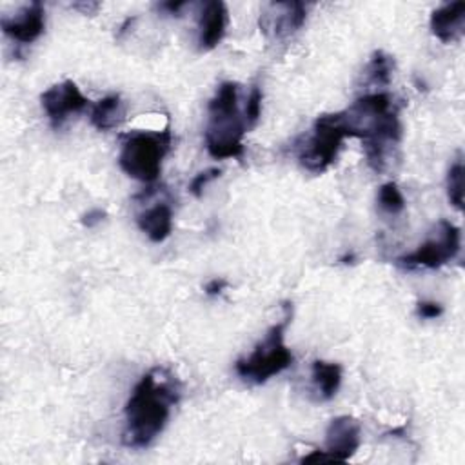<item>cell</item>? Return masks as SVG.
I'll list each match as a JSON object with an SVG mask.
<instances>
[{"label": "cell", "mask_w": 465, "mask_h": 465, "mask_svg": "<svg viewBox=\"0 0 465 465\" xmlns=\"http://www.w3.org/2000/svg\"><path fill=\"white\" fill-rule=\"evenodd\" d=\"M312 383L322 400H332L341 385V365L334 361H312Z\"/></svg>", "instance_id": "2e32d148"}, {"label": "cell", "mask_w": 465, "mask_h": 465, "mask_svg": "<svg viewBox=\"0 0 465 465\" xmlns=\"http://www.w3.org/2000/svg\"><path fill=\"white\" fill-rule=\"evenodd\" d=\"M351 138H360L367 163L372 171L383 173L389 156L401 140L398 105L389 93L376 91L361 94L343 111Z\"/></svg>", "instance_id": "7a4b0ae2"}, {"label": "cell", "mask_w": 465, "mask_h": 465, "mask_svg": "<svg viewBox=\"0 0 465 465\" xmlns=\"http://www.w3.org/2000/svg\"><path fill=\"white\" fill-rule=\"evenodd\" d=\"M307 18V7L302 2H271L260 13V29L271 38L294 35Z\"/></svg>", "instance_id": "9c48e42d"}, {"label": "cell", "mask_w": 465, "mask_h": 465, "mask_svg": "<svg viewBox=\"0 0 465 465\" xmlns=\"http://www.w3.org/2000/svg\"><path fill=\"white\" fill-rule=\"evenodd\" d=\"M378 205L387 214H400L405 209V198L396 182H387L380 185Z\"/></svg>", "instance_id": "d6986e66"}, {"label": "cell", "mask_w": 465, "mask_h": 465, "mask_svg": "<svg viewBox=\"0 0 465 465\" xmlns=\"http://www.w3.org/2000/svg\"><path fill=\"white\" fill-rule=\"evenodd\" d=\"M227 287V282L225 280H222V278H213L211 282H207L205 283V294L207 296H218V294H222V291Z\"/></svg>", "instance_id": "cb8c5ba5"}, {"label": "cell", "mask_w": 465, "mask_h": 465, "mask_svg": "<svg viewBox=\"0 0 465 465\" xmlns=\"http://www.w3.org/2000/svg\"><path fill=\"white\" fill-rule=\"evenodd\" d=\"M220 174H222V169H218V167H209V169L198 173V174L191 180V183H189V193H191L193 196L200 198V196L203 194V189H205L213 180H216Z\"/></svg>", "instance_id": "44dd1931"}, {"label": "cell", "mask_w": 465, "mask_h": 465, "mask_svg": "<svg viewBox=\"0 0 465 465\" xmlns=\"http://www.w3.org/2000/svg\"><path fill=\"white\" fill-rule=\"evenodd\" d=\"M430 33L443 44L456 42L465 31V2H447L436 7L429 18Z\"/></svg>", "instance_id": "7c38bea8"}, {"label": "cell", "mask_w": 465, "mask_h": 465, "mask_svg": "<svg viewBox=\"0 0 465 465\" xmlns=\"http://www.w3.org/2000/svg\"><path fill=\"white\" fill-rule=\"evenodd\" d=\"M73 7L84 9V13H91V11H96V9L100 7V4H96V2H91V4H74Z\"/></svg>", "instance_id": "484cf974"}, {"label": "cell", "mask_w": 465, "mask_h": 465, "mask_svg": "<svg viewBox=\"0 0 465 465\" xmlns=\"http://www.w3.org/2000/svg\"><path fill=\"white\" fill-rule=\"evenodd\" d=\"M124 116H125V109L120 94H107L91 107L89 120L94 129L109 131L120 125Z\"/></svg>", "instance_id": "9a60e30c"}, {"label": "cell", "mask_w": 465, "mask_h": 465, "mask_svg": "<svg viewBox=\"0 0 465 465\" xmlns=\"http://www.w3.org/2000/svg\"><path fill=\"white\" fill-rule=\"evenodd\" d=\"M4 35L18 44H33L45 29V9L42 2L24 5L16 15L0 20Z\"/></svg>", "instance_id": "8fae6325"}, {"label": "cell", "mask_w": 465, "mask_h": 465, "mask_svg": "<svg viewBox=\"0 0 465 465\" xmlns=\"http://www.w3.org/2000/svg\"><path fill=\"white\" fill-rule=\"evenodd\" d=\"M262 100H263V93L258 85H252L247 102H245V111H243V120H245V127L252 129L260 116H262Z\"/></svg>", "instance_id": "ffe728a7"}, {"label": "cell", "mask_w": 465, "mask_h": 465, "mask_svg": "<svg viewBox=\"0 0 465 465\" xmlns=\"http://www.w3.org/2000/svg\"><path fill=\"white\" fill-rule=\"evenodd\" d=\"M227 7L220 0H209L202 4L198 16V47L200 51L214 49L227 29Z\"/></svg>", "instance_id": "4fadbf2b"}, {"label": "cell", "mask_w": 465, "mask_h": 465, "mask_svg": "<svg viewBox=\"0 0 465 465\" xmlns=\"http://www.w3.org/2000/svg\"><path fill=\"white\" fill-rule=\"evenodd\" d=\"M447 198L456 211H463V162L458 158L447 173Z\"/></svg>", "instance_id": "ac0fdd59"}, {"label": "cell", "mask_w": 465, "mask_h": 465, "mask_svg": "<svg viewBox=\"0 0 465 465\" xmlns=\"http://www.w3.org/2000/svg\"><path fill=\"white\" fill-rule=\"evenodd\" d=\"M42 107L54 129L62 127L69 114H78L89 107V98L82 94L73 80H64L51 85L40 94Z\"/></svg>", "instance_id": "ba28073f"}, {"label": "cell", "mask_w": 465, "mask_h": 465, "mask_svg": "<svg viewBox=\"0 0 465 465\" xmlns=\"http://www.w3.org/2000/svg\"><path fill=\"white\" fill-rule=\"evenodd\" d=\"M361 443L360 421L352 416L332 418L325 430V449L329 461H347Z\"/></svg>", "instance_id": "30bf717a"}, {"label": "cell", "mask_w": 465, "mask_h": 465, "mask_svg": "<svg viewBox=\"0 0 465 465\" xmlns=\"http://www.w3.org/2000/svg\"><path fill=\"white\" fill-rule=\"evenodd\" d=\"M352 260H354V254H352V252H349V254H345V256L340 258L341 263H352Z\"/></svg>", "instance_id": "4316f807"}, {"label": "cell", "mask_w": 465, "mask_h": 465, "mask_svg": "<svg viewBox=\"0 0 465 465\" xmlns=\"http://www.w3.org/2000/svg\"><path fill=\"white\" fill-rule=\"evenodd\" d=\"M173 134L165 127L162 131H136L125 136L118 163L120 169L143 183H153L162 173V162L171 151Z\"/></svg>", "instance_id": "5b68a950"}, {"label": "cell", "mask_w": 465, "mask_h": 465, "mask_svg": "<svg viewBox=\"0 0 465 465\" xmlns=\"http://www.w3.org/2000/svg\"><path fill=\"white\" fill-rule=\"evenodd\" d=\"M345 138H351V131L343 111L320 114L298 153L302 167L314 174L327 171L338 158Z\"/></svg>", "instance_id": "8992f818"}, {"label": "cell", "mask_w": 465, "mask_h": 465, "mask_svg": "<svg viewBox=\"0 0 465 465\" xmlns=\"http://www.w3.org/2000/svg\"><path fill=\"white\" fill-rule=\"evenodd\" d=\"M105 216H107V213H105L104 209H89L87 213H84V214H82L80 223H82L84 227L91 229V227H94V225L102 223V222L105 220Z\"/></svg>", "instance_id": "603a6c76"}, {"label": "cell", "mask_w": 465, "mask_h": 465, "mask_svg": "<svg viewBox=\"0 0 465 465\" xmlns=\"http://www.w3.org/2000/svg\"><path fill=\"white\" fill-rule=\"evenodd\" d=\"M245 120L238 107V84L222 82L207 104V125L203 142L207 153L216 160L242 158Z\"/></svg>", "instance_id": "3957f363"}, {"label": "cell", "mask_w": 465, "mask_h": 465, "mask_svg": "<svg viewBox=\"0 0 465 465\" xmlns=\"http://www.w3.org/2000/svg\"><path fill=\"white\" fill-rule=\"evenodd\" d=\"M416 314L423 320H434L438 316L443 314V305L438 302H430V300H421L416 305Z\"/></svg>", "instance_id": "7402d4cb"}, {"label": "cell", "mask_w": 465, "mask_h": 465, "mask_svg": "<svg viewBox=\"0 0 465 465\" xmlns=\"http://www.w3.org/2000/svg\"><path fill=\"white\" fill-rule=\"evenodd\" d=\"M291 320H292V303L287 302L283 305L282 322L274 323L265 332L263 340L256 343V347L252 349V352L249 356L236 360L234 371L243 381L262 385L269 378L283 372L285 369H289L292 365L294 356L283 343L285 329L289 327Z\"/></svg>", "instance_id": "277c9868"}, {"label": "cell", "mask_w": 465, "mask_h": 465, "mask_svg": "<svg viewBox=\"0 0 465 465\" xmlns=\"http://www.w3.org/2000/svg\"><path fill=\"white\" fill-rule=\"evenodd\" d=\"M158 7L163 11H169V15H178L185 7V2H163Z\"/></svg>", "instance_id": "d4e9b609"}, {"label": "cell", "mask_w": 465, "mask_h": 465, "mask_svg": "<svg viewBox=\"0 0 465 465\" xmlns=\"http://www.w3.org/2000/svg\"><path fill=\"white\" fill-rule=\"evenodd\" d=\"M140 231L154 243H160L169 238L173 231V209L169 203L160 202L136 216Z\"/></svg>", "instance_id": "5bb4252c"}, {"label": "cell", "mask_w": 465, "mask_h": 465, "mask_svg": "<svg viewBox=\"0 0 465 465\" xmlns=\"http://www.w3.org/2000/svg\"><path fill=\"white\" fill-rule=\"evenodd\" d=\"M461 245V229L449 220H440L434 227V232L418 245L412 252H407L398 258V263L407 269L425 267L438 269L456 258Z\"/></svg>", "instance_id": "52a82bcc"}, {"label": "cell", "mask_w": 465, "mask_h": 465, "mask_svg": "<svg viewBox=\"0 0 465 465\" xmlns=\"http://www.w3.org/2000/svg\"><path fill=\"white\" fill-rule=\"evenodd\" d=\"M394 69V60L389 56L385 51L378 49L372 53L367 67H365V76L369 84L374 85H389L391 82V73Z\"/></svg>", "instance_id": "e0dca14e"}, {"label": "cell", "mask_w": 465, "mask_h": 465, "mask_svg": "<svg viewBox=\"0 0 465 465\" xmlns=\"http://www.w3.org/2000/svg\"><path fill=\"white\" fill-rule=\"evenodd\" d=\"M178 400L180 383L171 371L163 367L147 371L125 401L122 443L131 449L149 447L165 429Z\"/></svg>", "instance_id": "6da1fadb"}]
</instances>
